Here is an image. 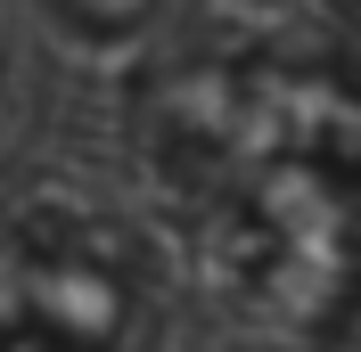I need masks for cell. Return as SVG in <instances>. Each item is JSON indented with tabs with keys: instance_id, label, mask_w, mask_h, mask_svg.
<instances>
[{
	"instance_id": "cell-1",
	"label": "cell",
	"mask_w": 361,
	"mask_h": 352,
	"mask_svg": "<svg viewBox=\"0 0 361 352\" xmlns=\"http://www.w3.org/2000/svg\"><path fill=\"white\" fill-rule=\"evenodd\" d=\"M148 172L189 263L271 352L361 320V82L295 58H189L148 90Z\"/></svg>"
},
{
	"instance_id": "cell-3",
	"label": "cell",
	"mask_w": 361,
	"mask_h": 352,
	"mask_svg": "<svg viewBox=\"0 0 361 352\" xmlns=\"http://www.w3.org/2000/svg\"><path fill=\"white\" fill-rule=\"evenodd\" d=\"M49 17L66 25L74 42H132L140 25L157 17V0H49Z\"/></svg>"
},
{
	"instance_id": "cell-2",
	"label": "cell",
	"mask_w": 361,
	"mask_h": 352,
	"mask_svg": "<svg viewBox=\"0 0 361 352\" xmlns=\"http://www.w3.org/2000/svg\"><path fill=\"white\" fill-rule=\"evenodd\" d=\"M0 352H164L148 254L82 205L0 213Z\"/></svg>"
}]
</instances>
